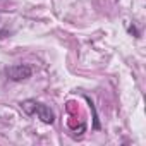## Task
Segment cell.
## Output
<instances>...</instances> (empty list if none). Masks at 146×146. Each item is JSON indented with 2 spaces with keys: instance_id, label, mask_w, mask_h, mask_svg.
Returning a JSON list of instances; mask_svg holds the SVG:
<instances>
[{
  "instance_id": "cell-1",
  "label": "cell",
  "mask_w": 146,
  "mask_h": 146,
  "mask_svg": "<svg viewBox=\"0 0 146 146\" xmlns=\"http://www.w3.org/2000/svg\"><path fill=\"white\" fill-rule=\"evenodd\" d=\"M21 108H23L28 115H38V117L41 119V122H45V124H53V120H55L53 110H52L48 105L41 103V102H36V100H24V102L21 103Z\"/></svg>"
},
{
  "instance_id": "cell-2",
  "label": "cell",
  "mask_w": 146,
  "mask_h": 146,
  "mask_svg": "<svg viewBox=\"0 0 146 146\" xmlns=\"http://www.w3.org/2000/svg\"><path fill=\"white\" fill-rule=\"evenodd\" d=\"M5 76L14 81V83H21V81H26L33 76V69L31 65L28 64H16V65H9L5 69Z\"/></svg>"
}]
</instances>
